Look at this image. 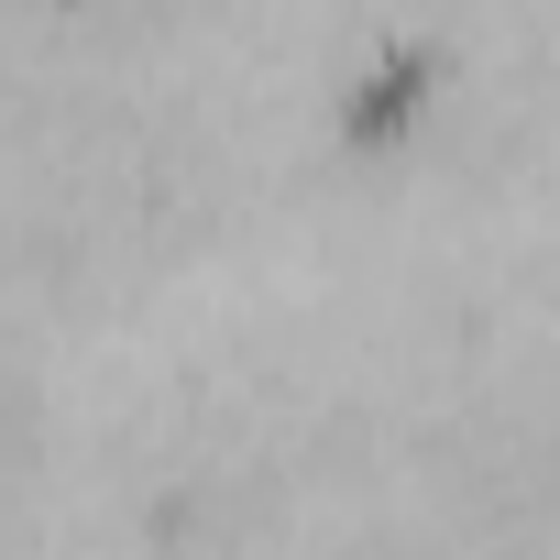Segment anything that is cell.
I'll use <instances>...</instances> for the list:
<instances>
[{"label": "cell", "instance_id": "1", "mask_svg": "<svg viewBox=\"0 0 560 560\" xmlns=\"http://www.w3.org/2000/svg\"><path fill=\"white\" fill-rule=\"evenodd\" d=\"M451 67H462V45L451 34H418V23H385L352 67H330V132L341 143H396V132H418V110H429V89H451Z\"/></svg>", "mask_w": 560, "mask_h": 560}]
</instances>
